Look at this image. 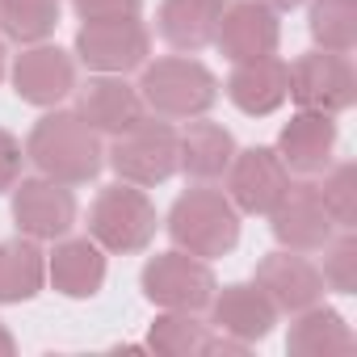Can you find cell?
<instances>
[{
	"label": "cell",
	"mask_w": 357,
	"mask_h": 357,
	"mask_svg": "<svg viewBox=\"0 0 357 357\" xmlns=\"http://www.w3.org/2000/svg\"><path fill=\"white\" fill-rule=\"evenodd\" d=\"M26 160L51 176V181H63V185H93L101 168H105V147H101V135L76 114V109H47L30 135H26Z\"/></svg>",
	"instance_id": "obj_1"
},
{
	"label": "cell",
	"mask_w": 357,
	"mask_h": 357,
	"mask_svg": "<svg viewBox=\"0 0 357 357\" xmlns=\"http://www.w3.org/2000/svg\"><path fill=\"white\" fill-rule=\"evenodd\" d=\"M139 97L164 122L206 118L219 101V76L194 55H160L139 68Z\"/></svg>",
	"instance_id": "obj_2"
},
{
	"label": "cell",
	"mask_w": 357,
	"mask_h": 357,
	"mask_svg": "<svg viewBox=\"0 0 357 357\" xmlns=\"http://www.w3.org/2000/svg\"><path fill=\"white\" fill-rule=\"evenodd\" d=\"M164 227H168L172 248H181L190 257H202V261H219V257L236 252V244H240V211L215 185L185 190L168 206Z\"/></svg>",
	"instance_id": "obj_3"
},
{
	"label": "cell",
	"mask_w": 357,
	"mask_h": 357,
	"mask_svg": "<svg viewBox=\"0 0 357 357\" xmlns=\"http://www.w3.org/2000/svg\"><path fill=\"white\" fill-rule=\"evenodd\" d=\"M84 227L109 257H135V252L151 248V240L160 231V215H155V202L147 198V190L118 181L93 198Z\"/></svg>",
	"instance_id": "obj_4"
},
{
	"label": "cell",
	"mask_w": 357,
	"mask_h": 357,
	"mask_svg": "<svg viewBox=\"0 0 357 357\" xmlns=\"http://www.w3.org/2000/svg\"><path fill=\"white\" fill-rule=\"evenodd\" d=\"M139 290L155 311H190L202 315L219 290V278L211 269V261L190 257L181 248H168L147 257L143 273H139Z\"/></svg>",
	"instance_id": "obj_5"
},
{
	"label": "cell",
	"mask_w": 357,
	"mask_h": 357,
	"mask_svg": "<svg viewBox=\"0 0 357 357\" xmlns=\"http://www.w3.org/2000/svg\"><path fill=\"white\" fill-rule=\"evenodd\" d=\"M176 135L181 130L172 122L151 114V118L135 122L130 130L114 135V143L105 151V164L114 168L118 181L139 185V190H155V185L176 176Z\"/></svg>",
	"instance_id": "obj_6"
},
{
	"label": "cell",
	"mask_w": 357,
	"mask_h": 357,
	"mask_svg": "<svg viewBox=\"0 0 357 357\" xmlns=\"http://www.w3.org/2000/svg\"><path fill=\"white\" fill-rule=\"evenodd\" d=\"M72 55L97 76H126V72H139L151 59V30L139 17L84 22L76 30Z\"/></svg>",
	"instance_id": "obj_7"
},
{
	"label": "cell",
	"mask_w": 357,
	"mask_h": 357,
	"mask_svg": "<svg viewBox=\"0 0 357 357\" xmlns=\"http://www.w3.org/2000/svg\"><path fill=\"white\" fill-rule=\"evenodd\" d=\"M290 101L315 114H344L357 101V72L340 51H307L290 63Z\"/></svg>",
	"instance_id": "obj_8"
},
{
	"label": "cell",
	"mask_w": 357,
	"mask_h": 357,
	"mask_svg": "<svg viewBox=\"0 0 357 357\" xmlns=\"http://www.w3.org/2000/svg\"><path fill=\"white\" fill-rule=\"evenodd\" d=\"M227 198H231V206L240 211V215H261V219H269V211L286 198V190H290V168L282 164V155L273 151V147H265V143H257V147H240L236 151V160H231V168H227Z\"/></svg>",
	"instance_id": "obj_9"
},
{
	"label": "cell",
	"mask_w": 357,
	"mask_h": 357,
	"mask_svg": "<svg viewBox=\"0 0 357 357\" xmlns=\"http://www.w3.org/2000/svg\"><path fill=\"white\" fill-rule=\"evenodd\" d=\"M13 227L17 236H30V240H59L76 227V194L72 185L63 181H51V176H22V181L13 185Z\"/></svg>",
	"instance_id": "obj_10"
},
{
	"label": "cell",
	"mask_w": 357,
	"mask_h": 357,
	"mask_svg": "<svg viewBox=\"0 0 357 357\" xmlns=\"http://www.w3.org/2000/svg\"><path fill=\"white\" fill-rule=\"evenodd\" d=\"M9 80H13L17 101L38 105V109H55L59 101H68L76 93V55L55 47V43L22 47V55L9 68Z\"/></svg>",
	"instance_id": "obj_11"
},
{
	"label": "cell",
	"mask_w": 357,
	"mask_h": 357,
	"mask_svg": "<svg viewBox=\"0 0 357 357\" xmlns=\"http://www.w3.org/2000/svg\"><path fill=\"white\" fill-rule=\"evenodd\" d=\"M211 47H219V55L227 63H248V59L278 55L282 22H278V13L269 5H261V0H227Z\"/></svg>",
	"instance_id": "obj_12"
},
{
	"label": "cell",
	"mask_w": 357,
	"mask_h": 357,
	"mask_svg": "<svg viewBox=\"0 0 357 357\" xmlns=\"http://www.w3.org/2000/svg\"><path fill=\"white\" fill-rule=\"evenodd\" d=\"M269 231L278 240V248H290V252H319L332 236H336V223L332 215L324 211V198H319V185L315 181H290L286 198L269 211Z\"/></svg>",
	"instance_id": "obj_13"
},
{
	"label": "cell",
	"mask_w": 357,
	"mask_h": 357,
	"mask_svg": "<svg viewBox=\"0 0 357 357\" xmlns=\"http://www.w3.org/2000/svg\"><path fill=\"white\" fill-rule=\"evenodd\" d=\"M252 282L269 294V303L282 315H298V311L324 303V290H328L319 265L307 261V252H290V248H278V252L261 257Z\"/></svg>",
	"instance_id": "obj_14"
},
{
	"label": "cell",
	"mask_w": 357,
	"mask_h": 357,
	"mask_svg": "<svg viewBox=\"0 0 357 357\" xmlns=\"http://www.w3.org/2000/svg\"><path fill=\"white\" fill-rule=\"evenodd\" d=\"M109 252L93 236H59L55 248L47 252V282L55 294L72 303H89L101 294L105 273H109Z\"/></svg>",
	"instance_id": "obj_15"
},
{
	"label": "cell",
	"mask_w": 357,
	"mask_h": 357,
	"mask_svg": "<svg viewBox=\"0 0 357 357\" xmlns=\"http://www.w3.org/2000/svg\"><path fill=\"white\" fill-rule=\"evenodd\" d=\"M206 311H211V328L231 336V340H240V344L265 340L278 328V319H282V311L269 303V294L257 282H227V286H219Z\"/></svg>",
	"instance_id": "obj_16"
},
{
	"label": "cell",
	"mask_w": 357,
	"mask_h": 357,
	"mask_svg": "<svg viewBox=\"0 0 357 357\" xmlns=\"http://www.w3.org/2000/svg\"><path fill=\"white\" fill-rule=\"evenodd\" d=\"M76 114L97 130V135H122L135 122L147 118V105L139 97L135 84H126V76H89L84 84H76Z\"/></svg>",
	"instance_id": "obj_17"
},
{
	"label": "cell",
	"mask_w": 357,
	"mask_h": 357,
	"mask_svg": "<svg viewBox=\"0 0 357 357\" xmlns=\"http://www.w3.org/2000/svg\"><path fill=\"white\" fill-rule=\"evenodd\" d=\"M336 118L332 114H315V109H294L290 122L278 130V155L290 168V176H319L332 155H336Z\"/></svg>",
	"instance_id": "obj_18"
},
{
	"label": "cell",
	"mask_w": 357,
	"mask_h": 357,
	"mask_svg": "<svg viewBox=\"0 0 357 357\" xmlns=\"http://www.w3.org/2000/svg\"><path fill=\"white\" fill-rule=\"evenodd\" d=\"M227 101L248 114V118H269L290 101V63L278 55L265 59H248V63H231V76L223 84Z\"/></svg>",
	"instance_id": "obj_19"
},
{
	"label": "cell",
	"mask_w": 357,
	"mask_h": 357,
	"mask_svg": "<svg viewBox=\"0 0 357 357\" xmlns=\"http://www.w3.org/2000/svg\"><path fill=\"white\" fill-rule=\"evenodd\" d=\"M236 151V135L223 122L190 118V126L176 135V172H185L194 185H215L227 176Z\"/></svg>",
	"instance_id": "obj_20"
},
{
	"label": "cell",
	"mask_w": 357,
	"mask_h": 357,
	"mask_svg": "<svg viewBox=\"0 0 357 357\" xmlns=\"http://www.w3.org/2000/svg\"><path fill=\"white\" fill-rule=\"evenodd\" d=\"M227 0H160L155 9V34L176 55H198L215 43V26L223 17Z\"/></svg>",
	"instance_id": "obj_21"
},
{
	"label": "cell",
	"mask_w": 357,
	"mask_h": 357,
	"mask_svg": "<svg viewBox=\"0 0 357 357\" xmlns=\"http://www.w3.org/2000/svg\"><path fill=\"white\" fill-rule=\"evenodd\" d=\"M353 349H357V336L336 307L315 303L290 319L286 353H294V357H344Z\"/></svg>",
	"instance_id": "obj_22"
},
{
	"label": "cell",
	"mask_w": 357,
	"mask_h": 357,
	"mask_svg": "<svg viewBox=\"0 0 357 357\" xmlns=\"http://www.w3.org/2000/svg\"><path fill=\"white\" fill-rule=\"evenodd\" d=\"M47 286V252L30 236L0 240V307L38 298Z\"/></svg>",
	"instance_id": "obj_23"
},
{
	"label": "cell",
	"mask_w": 357,
	"mask_h": 357,
	"mask_svg": "<svg viewBox=\"0 0 357 357\" xmlns=\"http://www.w3.org/2000/svg\"><path fill=\"white\" fill-rule=\"evenodd\" d=\"M59 0H0V38L17 47L47 43L59 30Z\"/></svg>",
	"instance_id": "obj_24"
},
{
	"label": "cell",
	"mask_w": 357,
	"mask_h": 357,
	"mask_svg": "<svg viewBox=\"0 0 357 357\" xmlns=\"http://www.w3.org/2000/svg\"><path fill=\"white\" fill-rule=\"evenodd\" d=\"M211 340V324H202L190 311H160L147 328V349L164 357H198Z\"/></svg>",
	"instance_id": "obj_25"
},
{
	"label": "cell",
	"mask_w": 357,
	"mask_h": 357,
	"mask_svg": "<svg viewBox=\"0 0 357 357\" xmlns=\"http://www.w3.org/2000/svg\"><path fill=\"white\" fill-rule=\"evenodd\" d=\"M307 30L315 47L349 55L357 47V0H311Z\"/></svg>",
	"instance_id": "obj_26"
},
{
	"label": "cell",
	"mask_w": 357,
	"mask_h": 357,
	"mask_svg": "<svg viewBox=\"0 0 357 357\" xmlns=\"http://www.w3.org/2000/svg\"><path fill=\"white\" fill-rule=\"evenodd\" d=\"M319 181V198H324V211L332 215L336 227H357V164L353 160H340V164H328Z\"/></svg>",
	"instance_id": "obj_27"
},
{
	"label": "cell",
	"mask_w": 357,
	"mask_h": 357,
	"mask_svg": "<svg viewBox=\"0 0 357 357\" xmlns=\"http://www.w3.org/2000/svg\"><path fill=\"white\" fill-rule=\"evenodd\" d=\"M324 252V286L336 294H357V236L353 227H336V236L319 248Z\"/></svg>",
	"instance_id": "obj_28"
},
{
	"label": "cell",
	"mask_w": 357,
	"mask_h": 357,
	"mask_svg": "<svg viewBox=\"0 0 357 357\" xmlns=\"http://www.w3.org/2000/svg\"><path fill=\"white\" fill-rule=\"evenodd\" d=\"M26 176V143L0 126V194H9Z\"/></svg>",
	"instance_id": "obj_29"
},
{
	"label": "cell",
	"mask_w": 357,
	"mask_h": 357,
	"mask_svg": "<svg viewBox=\"0 0 357 357\" xmlns=\"http://www.w3.org/2000/svg\"><path fill=\"white\" fill-rule=\"evenodd\" d=\"M80 22H114V17H139L143 0H72Z\"/></svg>",
	"instance_id": "obj_30"
},
{
	"label": "cell",
	"mask_w": 357,
	"mask_h": 357,
	"mask_svg": "<svg viewBox=\"0 0 357 357\" xmlns=\"http://www.w3.org/2000/svg\"><path fill=\"white\" fill-rule=\"evenodd\" d=\"M17 353V340H13V332L0 324V357H13Z\"/></svg>",
	"instance_id": "obj_31"
},
{
	"label": "cell",
	"mask_w": 357,
	"mask_h": 357,
	"mask_svg": "<svg viewBox=\"0 0 357 357\" xmlns=\"http://www.w3.org/2000/svg\"><path fill=\"white\" fill-rule=\"evenodd\" d=\"M261 5H269L273 13H290V9H298L303 0H261Z\"/></svg>",
	"instance_id": "obj_32"
},
{
	"label": "cell",
	"mask_w": 357,
	"mask_h": 357,
	"mask_svg": "<svg viewBox=\"0 0 357 357\" xmlns=\"http://www.w3.org/2000/svg\"><path fill=\"white\" fill-rule=\"evenodd\" d=\"M9 76V51H5V38H0V80Z\"/></svg>",
	"instance_id": "obj_33"
}]
</instances>
